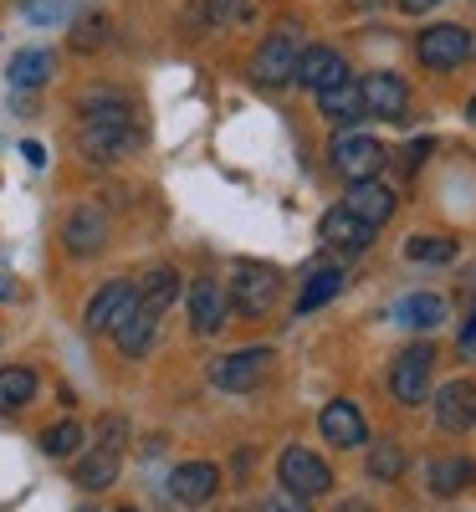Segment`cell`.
I'll list each match as a JSON object with an SVG mask.
<instances>
[{"instance_id": "1", "label": "cell", "mask_w": 476, "mask_h": 512, "mask_svg": "<svg viewBox=\"0 0 476 512\" xmlns=\"http://www.w3.org/2000/svg\"><path fill=\"white\" fill-rule=\"evenodd\" d=\"M77 144L88 164H118L123 154H134L144 144V128L139 123H82Z\"/></svg>"}, {"instance_id": "2", "label": "cell", "mask_w": 476, "mask_h": 512, "mask_svg": "<svg viewBox=\"0 0 476 512\" xmlns=\"http://www.w3.org/2000/svg\"><path fill=\"white\" fill-rule=\"evenodd\" d=\"M277 292H282V277H277V267H267V262H241V267L231 272V297H236L241 318H262V313L277 303Z\"/></svg>"}, {"instance_id": "3", "label": "cell", "mask_w": 476, "mask_h": 512, "mask_svg": "<svg viewBox=\"0 0 476 512\" xmlns=\"http://www.w3.org/2000/svg\"><path fill=\"white\" fill-rule=\"evenodd\" d=\"M415 57L430 67V72H451V67H461L466 57H471V31L466 26H430V31H420V41H415Z\"/></svg>"}, {"instance_id": "4", "label": "cell", "mask_w": 476, "mask_h": 512, "mask_svg": "<svg viewBox=\"0 0 476 512\" xmlns=\"http://www.w3.org/2000/svg\"><path fill=\"white\" fill-rule=\"evenodd\" d=\"M277 472H282V492H292V497H318V492H328V487H333L328 461H323V456H313V451H302V446L282 451Z\"/></svg>"}, {"instance_id": "5", "label": "cell", "mask_w": 476, "mask_h": 512, "mask_svg": "<svg viewBox=\"0 0 476 512\" xmlns=\"http://www.w3.org/2000/svg\"><path fill=\"white\" fill-rule=\"evenodd\" d=\"M333 169L343 180H374L379 169H384V144L379 139H369V134H343V139H333Z\"/></svg>"}, {"instance_id": "6", "label": "cell", "mask_w": 476, "mask_h": 512, "mask_svg": "<svg viewBox=\"0 0 476 512\" xmlns=\"http://www.w3.org/2000/svg\"><path fill=\"white\" fill-rule=\"evenodd\" d=\"M272 369V349H236V354H221L210 364V384L221 390H256Z\"/></svg>"}, {"instance_id": "7", "label": "cell", "mask_w": 476, "mask_h": 512, "mask_svg": "<svg viewBox=\"0 0 476 512\" xmlns=\"http://www.w3.org/2000/svg\"><path fill=\"white\" fill-rule=\"evenodd\" d=\"M430 364H436V349L430 344H415L395 359V369H389V390H395L400 405H420L425 390H430Z\"/></svg>"}, {"instance_id": "8", "label": "cell", "mask_w": 476, "mask_h": 512, "mask_svg": "<svg viewBox=\"0 0 476 512\" xmlns=\"http://www.w3.org/2000/svg\"><path fill=\"white\" fill-rule=\"evenodd\" d=\"M251 77L262 82V88H282V82L297 77V47H292V36L277 31L262 41V52L251 57Z\"/></svg>"}, {"instance_id": "9", "label": "cell", "mask_w": 476, "mask_h": 512, "mask_svg": "<svg viewBox=\"0 0 476 512\" xmlns=\"http://www.w3.org/2000/svg\"><path fill=\"white\" fill-rule=\"evenodd\" d=\"M62 241H67L72 256H98L108 246V216H103V210H93V205L72 210V216L62 221Z\"/></svg>"}, {"instance_id": "10", "label": "cell", "mask_w": 476, "mask_h": 512, "mask_svg": "<svg viewBox=\"0 0 476 512\" xmlns=\"http://www.w3.org/2000/svg\"><path fill=\"white\" fill-rule=\"evenodd\" d=\"M139 308V287H128V282H113V287H103L93 303H88V333H108V328H118L128 313Z\"/></svg>"}, {"instance_id": "11", "label": "cell", "mask_w": 476, "mask_h": 512, "mask_svg": "<svg viewBox=\"0 0 476 512\" xmlns=\"http://www.w3.org/2000/svg\"><path fill=\"white\" fill-rule=\"evenodd\" d=\"M292 82H302V88H313V93H328V88H338V82H349V67H343V57L333 47H308L297 57Z\"/></svg>"}, {"instance_id": "12", "label": "cell", "mask_w": 476, "mask_h": 512, "mask_svg": "<svg viewBox=\"0 0 476 512\" xmlns=\"http://www.w3.org/2000/svg\"><path fill=\"white\" fill-rule=\"evenodd\" d=\"M343 210L359 216L364 226H384L389 216H395V190L379 185V180H354L349 195H343Z\"/></svg>"}, {"instance_id": "13", "label": "cell", "mask_w": 476, "mask_h": 512, "mask_svg": "<svg viewBox=\"0 0 476 512\" xmlns=\"http://www.w3.org/2000/svg\"><path fill=\"white\" fill-rule=\"evenodd\" d=\"M318 431H323V441H333V446H364V441H369V425H364V415H359L354 400H333V405H323Z\"/></svg>"}, {"instance_id": "14", "label": "cell", "mask_w": 476, "mask_h": 512, "mask_svg": "<svg viewBox=\"0 0 476 512\" xmlns=\"http://www.w3.org/2000/svg\"><path fill=\"white\" fill-rule=\"evenodd\" d=\"M359 93H364V113L374 118H405V103H410V88L395 77V72H374L359 82Z\"/></svg>"}, {"instance_id": "15", "label": "cell", "mask_w": 476, "mask_h": 512, "mask_svg": "<svg viewBox=\"0 0 476 512\" xmlns=\"http://www.w3.org/2000/svg\"><path fill=\"white\" fill-rule=\"evenodd\" d=\"M436 420H441V431H451V436L471 431L476 425V384L471 379H456V384H446V390L436 395Z\"/></svg>"}, {"instance_id": "16", "label": "cell", "mask_w": 476, "mask_h": 512, "mask_svg": "<svg viewBox=\"0 0 476 512\" xmlns=\"http://www.w3.org/2000/svg\"><path fill=\"white\" fill-rule=\"evenodd\" d=\"M215 487H221V472H215L210 461H185V466H175V477H169V492L185 507H205L215 497Z\"/></svg>"}, {"instance_id": "17", "label": "cell", "mask_w": 476, "mask_h": 512, "mask_svg": "<svg viewBox=\"0 0 476 512\" xmlns=\"http://www.w3.org/2000/svg\"><path fill=\"white\" fill-rule=\"evenodd\" d=\"M190 328H195L200 338H210V333L226 328V292L215 287V282H195V287H190Z\"/></svg>"}, {"instance_id": "18", "label": "cell", "mask_w": 476, "mask_h": 512, "mask_svg": "<svg viewBox=\"0 0 476 512\" xmlns=\"http://www.w3.org/2000/svg\"><path fill=\"white\" fill-rule=\"evenodd\" d=\"M154 328H159V313H149V308L139 303L134 313L113 328V338H118V349H123L128 359H144V354L154 349Z\"/></svg>"}, {"instance_id": "19", "label": "cell", "mask_w": 476, "mask_h": 512, "mask_svg": "<svg viewBox=\"0 0 476 512\" xmlns=\"http://www.w3.org/2000/svg\"><path fill=\"white\" fill-rule=\"evenodd\" d=\"M323 241L328 246H338V251H364L369 241H374V226H364L359 216H349V210H328L323 216Z\"/></svg>"}, {"instance_id": "20", "label": "cell", "mask_w": 476, "mask_h": 512, "mask_svg": "<svg viewBox=\"0 0 476 512\" xmlns=\"http://www.w3.org/2000/svg\"><path fill=\"white\" fill-rule=\"evenodd\" d=\"M36 369H26V364H11V369H0V415H16V410H26L31 400H36Z\"/></svg>"}, {"instance_id": "21", "label": "cell", "mask_w": 476, "mask_h": 512, "mask_svg": "<svg viewBox=\"0 0 476 512\" xmlns=\"http://www.w3.org/2000/svg\"><path fill=\"white\" fill-rule=\"evenodd\" d=\"M476 482V466L466 456H441V461H430V492L436 497H456L461 487Z\"/></svg>"}, {"instance_id": "22", "label": "cell", "mask_w": 476, "mask_h": 512, "mask_svg": "<svg viewBox=\"0 0 476 512\" xmlns=\"http://www.w3.org/2000/svg\"><path fill=\"white\" fill-rule=\"evenodd\" d=\"M318 108H323V118H333V123L364 118V93H359V82L349 77V82H338V88L318 93Z\"/></svg>"}, {"instance_id": "23", "label": "cell", "mask_w": 476, "mask_h": 512, "mask_svg": "<svg viewBox=\"0 0 476 512\" xmlns=\"http://www.w3.org/2000/svg\"><path fill=\"white\" fill-rule=\"evenodd\" d=\"M395 318H400L405 328H436V323L446 318V303H441L436 292H410L405 303L395 308Z\"/></svg>"}, {"instance_id": "24", "label": "cell", "mask_w": 476, "mask_h": 512, "mask_svg": "<svg viewBox=\"0 0 476 512\" xmlns=\"http://www.w3.org/2000/svg\"><path fill=\"white\" fill-rule=\"evenodd\" d=\"M338 287H343V272L338 267H318L308 277V287H302V297H297V313H318L323 303H333V297H338Z\"/></svg>"}, {"instance_id": "25", "label": "cell", "mask_w": 476, "mask_h": 512, "mask_svg": "<svg viewBox=\"0 0 476 512\" xmlns=\"http://www.w3.org/2000/svg\"><path fill=\"white\" fill-rule=\"evenodd\" d=\"M77 482L88 487V492H98V487H108V482H118V451H88L77 461Z\"/></svg>"}, {"instance_id": "26", "label": "cell", "mask_w": 476, "mask_h": 512, "mask_svg": "<svg viewBox=\"0 0 476 512\" xmlns=\"http://www.w3.org/2000/svg\"><path fill=\"white\" fill-rule=\"evenodd\" d=\"M175 292H180V277L169 272V267H154V272L139 282V303H144L149 313H164L169 303H175Z\"/></svg>"}, {"instance_id": "27", "label": "cell", "mask_w": 476, "mask_h": 512, "mask_svg": "<svg viewBox=\"0 0 476 512\" xmlns=\"http://www.w3.org/2000/svg\"><path fill=\"white\" fill-rule=\"evenodd\" d=\"M251 16V0H200V6L190 11V26H236Z\"/></svg>"}, {"instance_id": "28", "label": "cell", "mask_w": 476, "mask_h": 512, "mask_svg": "<svg viewBox=\"0 0 476 512\" xmlns=\"http://www.w3.org/2000/svg\"><path fill=\"white\" fill-rule=\"evenodd\" d=\"M52 77V57L47 52H16L11 57V88H41V82Z\"/></svg>"}, {"instance_id": "29", "label": "cell", "mask_w": 476, "mask_h": 512, "mask_svg": "<svg viewBox=\"0 0 476 512\" xmlns=\"http://www.w3.org/2000/svg\"><path fill=\"white\" fill-rule=\"evenodd\" d=\"M405 472V451L395 446V441H379L374 451H369V477L374 482H395Z\"/></svg>"}, {"instance_id": "30", "label": "cell", "mask_w": 476, "mask_h": 512, "mask_svg": "<svg viewBox=\"0 0 476 512\" xmlns=\"http://www.w3.org/2000/svg\"><path fill=\"white\" fill-rule=\"evenodd\" d=\"M405 256H410V262H451L456 241H451V236H415V241L405 246Z\"/></svg>"}, {"instance_id": "31", "label": "cell", "mask_w": 476, "mask_h": 512, "mask_svg": "<svg viewBox=\"0 0 476 512\" xmlns=\"http://www.w3.org/2000/svg\"><path fill=\"white\" fill-rule=\"evenodd\" d=\"M77 441H82V425H77V420H57L52 431L41 436V451H47V456H72Z\"/></svg>"}, {"instance_id": "32", "label": "cell", "mask_w": 476, "mask_h": 512, "mask_svg": "<svg viewBox=\"0 0 476 512\" xmlns=\"http://www.w3.org/2000/svg\"><path fill=\"white\" fill-rule=\"evenodd\" d=\"M103 41H108V16H88V21L72 31V47L77 52H98Z\"/></svg>"}, {"instance_id": "33", "label": "cell", "mask_w": 476, "mask_h": 512, "mask_svg": "<svg viewBox=\"0 0 476 512\" xmlns=\"http://www.w3.org/2000/svg\"><path fill=\"white\" fill-rule=\"evenodd\" d=\"M98 436H103V451H118V446H123V436H128L123 415H103V420H98Z\"/></svg>"}, {"instance_id": "34", "label": "cell", "mask_w": 476, "mask_h": 512, "mask_svg": "<svg viewBox=\"0 0 476 512\" xmlns=\"http://www.w3.org/2000/svg\"><path fill=\"white\" fill-rule=\"evenodd\" d=\"M256 512H308V497H292V492H272Z\"/></svg>"}, {"instance_id": "35", "label": "cell", "mask_w": 476, "mask_h": 512, "mask_svg": "<svg viewBox=\"0 0 476 512\" xmlns=\"http://www.w3.org/2000/svg\"><path fill=\"white\" fill-rule=\"evenodd\" d=\"M425 154H430V139H415V144L405 149V169H415V164H420Z\"/></svg>"}, {"instance_id": "36", "label": "cell", "mask_w": 476, "mask_h": 512, "mask_svg": "<svg viewBox=\"0 0 476 512\" xmlns=\"http://www.w3.org/2000/svg\"><path fill=\"white\" fill-rule=\"evenodd\" d=\"M430 6H441V0H400V11H410V16H420V11H430Z\"/></svg>"}, {"instance_id": "37", "label": "cell", "mask_w": 476, "mask_h": 512, "mask_svg": "<svg viewBox=\"0 0 476 512\" xmlns=\"http://www.w3.org/2000/svg\"><path fill=\"white\" fill-rule=\"evenodd\" d=\"M21 154H26V159H31L36 169H41V164H47V149H41V144H21Z\"/></svg>"}, {"instance_id": "38", "label": "cell", "mask_w": 476, "mask_h": 512, "mask_svg": "<svg viewBox=\"0 0 476 512\" xmlns=\"http://www.w3.org/2000/svg\"><path fill=\"white\" fill-rule=\"evenodd\" d=\"M338 512H374L369 502H338Z\"/></svg>"}, {"instance_id": "39", "label": "cell", "mask_w": 476, "mask_h": 512, "mask_svg": "<svg viewBox=\"0 0 476 512\" xmlns=\"http://www.w3.org/2000/svg\"><path fill=\"white\" fill-rule=\"evenodd\" d=\"M471 123H476V98H471Z\"/></svg>"}, {"instance_id": "40", "label": "cell", "mask_w": 476, "mask_h": 512, "mask_svg": "<svg viewBox=\"0 0 476 512\" xmlns=\"http://www.w3.org/2000/svg\"><path fill=\"white\" fill-rule=\"evenodd\" d=\"M118 512H134V507H118Z\"/></svg>"}, {"instance_id": "41", "label": "cell", "mask_w": 476, "mask_h": 512, "mask_svg": "<svg viewBox=\"0 0 476 512\" xmlns=\"http://www.w3.org/2000/svg\"><path fill=\"white\" fill-rule=\"evenodd\" d=\"M82 512H93V507H82Z\"/></svg>"}]
</instances>
